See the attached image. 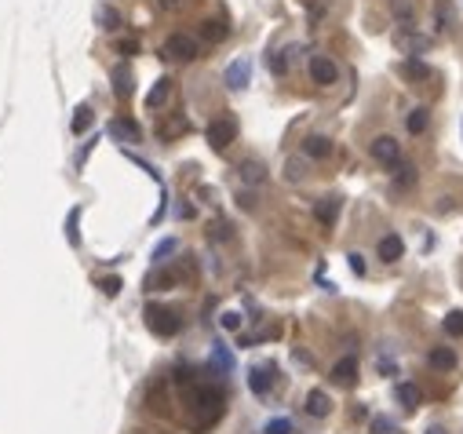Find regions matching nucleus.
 I'll return each instance as SVG.
<instances>
[{
    "mask_svg": "<svg viewBox=\"0 0 463 434\" xmlns=\"http://www.w3.org/2000/svg\"><path fill=\"white\" fill-rule=\"evenodd\" d=\"M103 292L106 296H117L121 292V278H103Z\"/></svg>",
    "mask_w": 463,
    "mask_h": 434,
    "instance_id": "nucleus-32",
    "label": "nucleus"
},
{
    "mask_svg": "<svg viewBox=\"0 0 463 434\" xmlns=\"http://www.w3.org/2000/svg\"><path fill=\"white\" fill-rule=\"evenodd\" d=\"M350 270H354L358 278L365 274V255H361V252H350Z\"/></svg>",
    "mask_w": 463,
    "mask_h": 434,
    "instance_id": "nucleus-31",
    "label": "nucleus"
},
{
    "mask_svg": "<svg viewBox=\"0 0 463 434\" xmlns=\"http://www.w3.org/2000/svg\"><path fill=\"white\" fill-rule=\"evenodd\" d=\"M168 95H172V80L161 77V80L150 88V95H146V110H161V106L168 103Z\"/></svg>",
    "mask_w": 463,
    "mask_h": 434,
    "instance_id": "nucleus-12",
    "label": "nucleus"
},
{
    "mask_svg": "<svg viewBox=\"0 0 463 434\" xmlns=\"http://www.w3.org/2000/svg\"><path fill=\"white\" fill-rule=\"evenodd\" d=\"M237 172H241V179L252 183V186H255V183H263V165H259V160H245V165L237 168Z\"/></svg>",
    "mask_w": 463,
    "mask_h": 434,
    "instance_id": "nucleus-21",
    "label": "nucleus"
},
{
    "mask_svg": "<svg viewBox=\"0 0 463 434\" xmlns=\"http://www.w3.org/2000/svg\"><path fill=\"white\" fill-rule=\"evenodd\" d=\"M427 434H445V431H441V427H430V431H427Z\"/></svg>",
    "mask_w": 463,
    "mask_h": 434,
    "instance_id": "nucleus-35",
    "label": "nucleus"
},
{
    "mask_svg": "<svg viewBox=\"0 0 463 434\" xmlns=\"http://www.w3.org/2000/svg\"><path fill=\"white\" fill-rule=\"evenodd\" d=\"M161 55L172 59V62H194L201 55V44L190 37V33H172L165 40V47H161Z\"/></svg>",
    "mask_w": 463,
    "mask_h": 434,
    "instance_id": "nucleus-2",
    "label": "nucleus"
},
{
    "mask_svg": "<svg viewBox=\"0 0 463 434\" xmlns=\"http://www.w3.org/2000/svg\"><path fill=\"white\" fill-rule=\"evenodd\" d=\"M212 358H215V365L222 368V373H230V368H234V358H230V350L222 343H212Z\"/></svg>",
    "mask_w": 463,
    "mask_h": 434,
    "instance_id": "nucleus-25",
    "label": "nucleus"
},
{
    "mask_svg": "<svg viewBox=\"0 0 463 434\" xmlns=\"http://www.w3.org/2000/svg\"><path fill=\"white\" fill-rule=\"evenodd\" d=\"M95 22H99L103 29H117L121 26V15L109 8V4H99V8H95Z\"/></svg>",
    "mask_w": 463,
    "mask_h": 434,
    "instance_id": "nucleus-18",
    "label": "nucleus"
},
{
    "mask_svg": "<svg viewBox=\"0 0 463 434\" xmlns=\"http://www.w3.org/2000/svg\"><path fill=\"white\" fill-rule=\"evenodd\" d=\"M234 139H237V121H234V117H215V121L208 124V147H212L215 154H222Z\"/></svg>",
    "mask_w": 463,
    "mask_h": 434,
    "instance_id": "nucleus-4",
    "label": "nucleus"
},
{
    "mask_svg": "<svg viewBox=\"0 0 463 434\" xmlns=\"http://www.w3.org/2000/svg\"><path fill=\"white\" fill-rule=\"evenodd\" d=\"M73 132L77 135H81V132H88V128H91V106H77V114H73Z\"/></svg>",
    "mask_w": 463,
    "mask_h": 434,
    "instance_id": "nucleus-23",
    "label": "nucleus"
},
{
    "mask_svg": "<svg viewBox=\"0 0 463 434\" xmlns=\"http://www.w3.org/2000/svg\"><path fill=\"white\" fill-rule=\"evenodd\" d=\"M328 409H332V401H328L325 391H310L307 394V412L310 416H328Z\"/></svg>",
    "mask_w": 463,
    "mask_h": 434,
    "instance_id": "nucleus-15",
    "label": "nucleus"
},
{
    "mask_svg": "<svg viewBox=\"0 0 463 434\" xmlns=\"http://www.w3.org/2000/svg\"><path fill=\"white\" fill-rule=\"evenodd\" d=\"M179 383H186V427L190 431H208L227 405V394L222 387L212 383H194L190 376H179Z\"/></svg>",
    "mask_w": 463,
    "mask_h": 434,
    "instance_id": "nucleus-1",
    "label": "nucleus"
},
{
    "mask_svg": "<svg viewBox=\"0 0 463 434\" xmlns=\"http://www.w3.org/2000/svg\"><path fill=\"white\" fill-rule=\"evenodd\" d=\"M332 380H336V383H347V387H350V383L358 380V358L347 354L343 361H336V368H332Z\"/></svg>",
    "mask_w": 463,
    "mask_h": 434,
    "instance_id": "nucleus-11",
    "label": "nucleus"
},
{
    "mask_svg": "<svg viewBox=\"0 0 463 434\" xmlns=\"http://www.w3.org/2000/svg\"><path fill=\"white\" fill-rule=\"evenodd\" d=\"M402 255H405V241L397 237V234H387V237L379 241V260L383 263H397Z\"/></svg>",
    "mask_w": 463,
    "mask_h": 434,
    "instance_id": "nucleus-8",
    "label": "nucleus"
},
{
    "mask_svg": "<svg viewBox=\"0 0 463 434\" xmlns=\"http://www.w3.org/2000/svg\"><path fill=\"white\" fill-rule=\"evenodd\" d=\"M157 4H161L165 11H172V8H179V4H183V0H157Z\"/></svg>",
    "mask_w": 463,
    "mask_h": 434,
    "instance_id": "nucleus-34",
    "label": "nucleus"
},
{
    "mask_svg": "<svg viewBox=\"0 0 463 434\" xmlns=\"http://www.w3.org/2000/svg\"><path fill=\"white\" fill-rule=\"evenodd\" d=\"M222 77H227V88H230V91H241L248 80H252V62H248V59H234Z\"/></svg>",
    "mask_w": 463,
    "mask_h": 434,
    "instance_id": "nucleus-7",
    "label": "nucleus"
},
{
    "mask_svg": "<svg viewBox=\"0 0 463 434\" xmlns=\"http://www.w3.org/2000/svg\"><path fill=\"white\" fill-rule=\"evenodd\" d=\"M241 314H237V310H227V314H222V329H230V332H237V329H241Z\"/></svg>",
    "mask_w": 463,
    "mask_h": 434,
    "instance_id": "nucleus-28",
    "label": "nucleus"
},
{
    "mask_svg": "<svg viewBox=\"0 0 463 434\" xmlns=\"http://www.w3.org/2000/svg\"><path fill=\"white\" fill-rule=\"evenodd\" d=\"M397 401H402L405 409H416L420 405V387L416 383H397Z\"/></svg>",
    "mask_w": 463,
    "mask_h": 434,
    "instance_id": "nucleus-17",
    "label": "nucleus"
},
{
    "mask_svg": "<svg viewBox=\"0 0 463 434\" xmlns=\"http://www.w3.org/2000/svg\"><path fill=\"white\" fill-rule=\"evenodd\" d=\"M372 157L379 160V165H387V168H397V160H402V147H397L390 135H379V139H372Z\"/></svg>",
    "mask_w": 463,
    "mask_h": 434,
    "instance_id": "nucleus-5",
    "label": "nucleus"
},
{
    "mask_svg": "<svg viewBox=\"0 0 463 434\" xmlns=\"http://www.w3.org/2000/svg\"><path fill=\"white\" fill-rule=\"evenodd\" d=\"M303 154H307V157H317V160H321V157H328V154H332V142H328L325 135H310L307 142H303Z\"/></svg>",
    "mask_w": 463,
    "mask_h": 434,
    "instance_id": "nucleus-13",
    "label": "nucleus"
},
{
    "mask_svg": "<svg viewBox=\"0 0 463 434\" xmlns=\"http://www.w3.org/2000/svg\"><path fill=\"white\" fill-rule=\"evenodd\" d=\"M314 216H317V223L321 227H332L336 223V216H340V197H321L314 204Z\"/></svg>",
    "mask_w": 463,
    "mask_h": 434,
    "instance_id": "nucleus-10",
    "label": "nucleus"
},
{
    "mask_svg": "<svg viewBox=\"0 0 463 434\" xmlns=\"http://www.w3.org/2000/svg\"><path fill=\"white\" fill-rule=\"evenodd\" d=\"M114 95H121V99H128V95H132V73L128 70H114Z\"/></svg>",
    "mask_w": 463,
    "mask_h": 434,
    "instance_id": "nucleus-19",
    "label": "nucleus"
},
{
    "mask_svg": "<svg viewBox=\"0 0 463 434\" xmlns=\"http://www.w3.org/2000/svg\"><path fill=\"white\" fill-rule=\"evenodd\" d=\"M77 223H81V208H70V219H66V241H70V245H81V230H77Z\"/></svg>",
    "mask_w": 463,
    "mask_h": 434,
    "instance_id": "nucleus-22",
    "label": "nucleus"
},
{
    "mask_svg": "<svg viewBox=\"0 0 463 434\" xmlns=\"http://www.w3.org/2000/svg\"><path fill=\"white\" fill-rule=\"evenodd\" d=\"M402 73L412 77V80H427L430 77V66H423V62H416V59H409L405 66H402Z\"/></svg>",
    "mask_w": 463,
    "mask_h": 434,
    "instance_id": "nucleus-24",
    "label": "nucleus"
},
{
    "mask_svg": "<svg viewBox=\"0 0 463 434\" xmlns=\"http://www.w3.org/2000/svg\"><path fill=\"white\" fill-rule=\"evenodd\" d=\"M109 135L128 139V142H139V139H142V132H139L135 121H114V124H109Z\"/></svg>",
    "mask_w": 463,
    "mask_h": 434,
    "instance_id": "nucleus-14",
    "label": "nucleus"
},
{
    "mask_svg": "<svg viewBox=\"0 0 463 434\" xmlns=\"http://www.w3.org/2000/svg\"><path fill=\"white\" fill-rule=\"evenodd\" d=\"M266 66H270V73H284V70H289V62H284L281 55H266Z\"/></svg>",
    "mask_w": 463,
    "mask_h": 434,
    "instance_id": "nucleus-30",
    "label": "nucleus"
},
{
    "mask_svg": "<svg viewBox=\"0 0 463 434\" xmlns=\"http://www.w3.org/2000/svg\"><path fill=\"white\" fill-rule=\"evenodd\" d=\"M427 121H430V114H427V110L423 106H416V110H412V114H409V132L412 135H420V132H427Z\"/></svg>",
    "mask_w": 463,
    "mask_h": 434,
    "instance_id": "nucleus-20",
    "label": "nucleus"
},
{
    "mask_svg": "<svg viewBox=\"0 0 463 434\" xmlns=\"http://www.w3.org/2000/svg\"><path fill=\"white\" fill-rule=\"evenodd\" d=\"M412 179H416V172H412V168H397V183H402V186H409Z\"/></svg>",
    "mask_w": 463,
    "mask_h": 434,
    "instance_id": "nucleus-33",
    "label": "nucleus"
},
{
    "mask_svg": "<svg viewBox=\"0 0 463 434\" xmlns=\"http://www.w3.org/2000/svg\"><path fill=\"white\" fill-rule=\"evenodd\" d=\"M146 325H150L153 336H165V340H172V336H179L183 317L175 314V310H168V307H150L146 310Z\"/></svg>",
    "mask_w": 463,
    "mask_h": 434,
    "instance_id": "nucleus-3",
    "label": "nucleus"
},
{
    "mask_svg": "<svg viewBox=\"0 0 463 434\" xmlns=\"http://www.w3.org/2000/svg\"><path fill=\"white\" fill-rule=\"evenodd\" d=\"M456 365V354L449 347H434L430 350V368H441V373H449V368Z\"/></svg>",
    "mask_w": 463,
    "mask_h": 434,
    "instance_id": "nucleus-16",
    "label": "nucleus"
},
{
    "mask_svg": "<svg viewBox=\"0 0 463 434\" xmlns=\"http://www.w3.org/2000/svg\"><path fill=\"white\" fill-rule=\"evenodd\" d=\"M445 332H449V336H463V310H453L449 317H445Z\"/></svg>",
    "mask_w": 463,
    "mask_h": 434,
    "instance_id": "nucleus-27",
    "label": "nucleus"
},
{
    "mask_svg": "<svg viewBox=\"0 0 463 434\" xmlns=\"http://www.w3.org/2000/svg\"><path fill=\"white\" fill-rule=\"evenodd\" d=\"M175 248H179V241H175V237H165L161 245L153 248V263H165V260H168V255H172Z\"/></svg>",
    "mask_w": 463,
    "mask_h": 434,
    "instance_id": "nucleus-26",
    "label": "nucleus"
},
{
    "mask_svg": "<svg viewBox=\"0 0 463 434\" xmlns=\"http://www.w3.org/2000/svg\"><path fill=\"white\" fill-rule=\"evenodd\" d=\"M270 383H274V368H270V365H259V368H252V373H248V387L259 398L270 391Z\"/></svg>",
    "mask_w": 463,
    "mask_h": 434,
    "instance_id": "nucleus-9",
    "label": "nucleus"
},
{
    "mask_svg": "<svg viewBox=\"0 0 463 434\" xmlns=\"http://www.w3.org/2000/svg\"><path fill=\"white\" fill-rule=\"evenodd\" d=\"M266 434H292V424L289 420H270L266 424Z\"/></svg>",
    "mask_w": 463,
    "mask_h": 434,
    "instance_id": "nucleus-29",
    "label": "nucleus"
},
{
    "mask_svg": "<svg viewBox=\"0 0 463 434\" xmlns=\"http://www.w3.org/2000/svg\"><path fill=\"white\" fill-rule=\"evenodd\" d=\"M336 77H340V70H336V62H332V59H325V55L310 59V80H314V84H336Z\"/></svg>",
    "mask_w": 463,
    "mask_h": 434,
    "instance_id": "nucleus-6",
    "label": "nucleus"
}]
</instances>
